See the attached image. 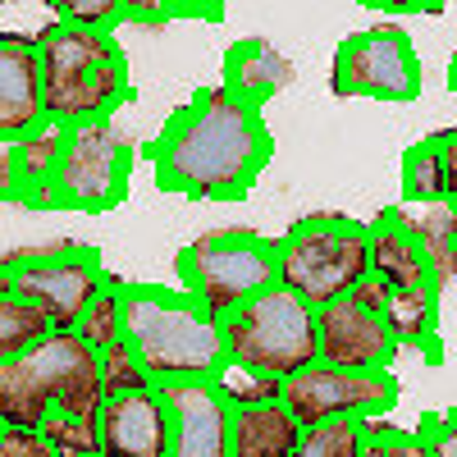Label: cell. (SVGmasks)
Wrapping results in <instances>:
<instances>
[{"label":"cell","instance_id":"obj_1","mask_svg":"<svg viewBox=\"0 0 457 457\" xmlns=\"http://www.w3.org/2000/svg\"><path fill=\"white\" fill-rule=\"evenodd\" d=\"M146 156L165 193L193 202H243L270 165L275 137L256 105L215 83L170 114Z\"/></svg>","mask_w":457,"mask_h":457},{"label":"cell","instance_id":"obj_2","mask_svg":"<svg viewBox=\"0 0 457 457\" xmlns=\"http://www.w3.org/2000/svg\"><path fill=\"white\" fill-rule=\"evenodd\" d=\"M124 338L161 389L165 385H215L228 370L224 325L183 288L129 284Z\"/></svg>","mask_w":457,"mask_h":457},{"label":"cell","instance_id":"obj_3","mask_svg":"<svg viewBox=\"0 0 457 457\" xmlns=\"http://www.w3.org/2000/svg\"><path fill=\"white\" fill-rule=\"evenodd\" d=\"M105 407L101 357L79 334H51L14 361H0V421L5 430H42L51 411L96 421Z\"/></svg>","mask_w":457,"mask_h":457},{"label":"cell","instance_id":"obj_4","mask_svg":"<svg viewBox=\"0 0 457 457\" xmlns=\"http://www.w3.org/2000/svg\"><path fill=\"white\" fill-rule=\"evenodd\" d=\"M37 64H42V105L51 124L79 129L110 120L133 96L129 55L114 32L55 23L37 37Z\"/></svg>","mask_w":457,"mask_h":457},{"label":"cell","instance_id":"obj_5","mask_svg":"<svg viewBox=\"0 0 457 457\" xmlns=\"http://www.w3.org/2000/svg\"><path fill=\"white\" fill-rule=\"evenodd\" d=\"M275 270L279 288L302 297L312 312L353 297V288L370 275V224L348 215L297 220L284 238H275Z\"/></svg>","mask_w":457,"mask_h":457},{"label":"cell","instance_id":"obj_6","mask_svg":"<svg viewBox=\"0 0 457 457\" xmlns=\"http://www.w3.org/2000/svg\"><path fill=\"white\" fill-rule=\"evenodd\" d=\"M224 325V357L228 370L256 375V379H293L307 366L320 361V338H316V312L288 288H265L238 307Z\"/></svg>","mask_w":457,"mask_h":457},{"label":"cell","instance_id":"obj_7","mask_svg":"<svg viewBox=\"0 0 457 457\" xmlns=\"http://www.w3.org/2000/svg\"><path fill=\"white\" fill-rule=\"evenodd\" d=\"M174 270L183 293L202 302L215 320H228L252 297L279 284L275 238H261L252 228H215V234L193 238L179 252Z\"/></svg>","mask_w":457,"mask_h":457},{"label":"cell","instance_id":"obj_8","mask_svg":"<svg viewBox=\"0 0 457 457\" xmlns=\"http://www.w3.org/2000/svg\"><path fill=\"white\" fill-rule=\"evenodd\" d=\"M105 265L96 247L83 243H55V247H32L0 261V297H23L42 307L55 320V334H73L87 302L105 288Z\"/></svg>","mask_w":457,"mask_h":457},{"label":"cell","instance_id":"obj_9","mask_svg":"<svg viewBox=\"0 0 457 457\" xmlns=\"http://www.w3.org/2000/svg\"><path fill=\"white\" fill-rule=\"evenodd\" d=\"M129 174H133V146L120 137L110 120L69 129L64 156L51 183V206L64 211H114L129 197Z\"/></svg>","mask_w":457,"mask_h":457},{"label":"cell","instance_id":"obj_10","mask_svg":"<svg viewBox=\"0 0 457 457\" xmlns=\"http://www.w3.org/2000/svg\"><path fill=\"white\" fill-rule=\"evenodd\" d=\"M279 403L297 416L302 430L325 421H379L398 403L394 370H338V366H307L302 375L284 379Z\"/></svg>","mask_w":457,"mask_h":457},{"label":"cell","instance_id":"obj_11","mask_svg":"<svg viewBox=\"0 0 457 457\" xmlns=\"http://www.w3.org/2000/svg\"><path fill=\"white\" fill-rule=\"evenodd\" d=\"M329 87L338 96L416 101L421 96V55L403 28H366L334 51Z\"/></svg>","mask_w":457,"mask_h":457},{"label":"cell","instance_id":"obj_12","mask_svg":"<svg viewBox=\"0 0 457 457\" xmlns=\"http://www.w3.org/2000/svg\"><path fill=\"white\" fill-rule=\"evenodd\" d=\"M316 338H320V361L338 370H389L398 357V338L389 320L357 307L353 297L316 312Z\"/></svg>","mask_w":457,"mask_h":457},{"label":"cell","instance_id":"obj_13","mask_svg":"<svg viewBox=\"0 0 457 457\" xmlns=\"http://www.w3.org/2000/svg\"><path fill=\"white\" fill-rule=\"evenodd\" d=\"M96 439L101 457H170L174 421L165 394L151 389V394L110 398L96 416Z\"/></svg>","mask_w":457,"mask_h":457},{"label":"cell","instance_id":"obj_14","mask_svg":"<svg viewBox=\"0 0 457 457\" xmlns=\"http://www.w3.org/2000/svg\"><path fill=\"white\" fill-rule=\"evenodd\" d=\"M161 394L174 421L170 457H234V439H228L234 407L220 385H165Z\"/></svg>","mask_w":457,"mask_h":457},{"label":"cell","instance_id":"obj_15","mask_svg":"<svg viewBox=\"0 0 457 457\" xmlns=\"http://www.w3.org/2000/svg\"><path fill=\"white\" fill-rule=\"evenodd\" d=\"M37 129H46L37 42L0 28V146H14Z\"/></svg>","mask_w":457,"mask_h":457},{"label":"cell","instance_id":"obj_16","mask_svg":"<svg viewBox=\"0 0 457 457\" xmlns=\"http://www.w3.org/2000/svg\"><path fill=\"white\" fill-rule=\"evenodd\" d=\"M64 142H69V129L46 120V129H37L32 137L5 146L0 193L14 202H28V206H51V183H55V170L64 156Z\"/></svg>","mask_w":457,"mask_h":457},{"label":"cell","instance_id":"obj_17","mask_svg":"<svg viewBox=\"0 0 457 457\" xmlns=\"http://www.w3.org/2000/svg\"><path fill=\"white\" fill-rule=\"evenodd\" d=\"M370 275H379V279L389 284V297L439 293L421 243H416L407 228L394 220V211H385V215L370 224Z\"/></svg>","mask_w":457,"mask_h":457},{"label":"cell","instance_id":"obj_18","mask_svg":"<svg viewBox=\"0 0 457 457\" xmlns=\"http://www.w3.org/2000/svg\"><path fill=\"white\" fill-rule=\"evenodd\" d=\"M228 439H234V457H293L302 444V426L284 403H252L234 407Z\"/></svg>","mask_w":457,"mask_h":457},{"label":"cell","instance_id":"obj_19","mask_svg":"<svg viewBox=\"0 0 457 457\" xmlns=\"http://www.w3.org/2000/svg\"><path fill=\"white\" fill-rule=\"evenodd\" d=\"M288 79H293V64L275 46L256 42V37L252 42H238L234 51L224 55V87L234 92L238 101L256 105V110H261V101H270Z\"/></svg>","mask_w":457,"mask_h":457},{"label":"cell","instance_id":"obj_20","mask_svg":"<svg viewBox=\"0 0 457 457\" xmlns=\"http://www.w3.org/2000/svg\"><path fill=\"white\" fill-rule=\"evenodd\" d=\"M403 202H407V206H448V197H444L439 133L411 142V146L403 151Z\"/></svg>","mask_w":457,"mask_h":457},{"label":"cell","instance_id":"obj_21","mask_svg":"<svg viewBox=\"0 0 457 457\" xmlns=\"http://www.w3.org/2000/svg\"><path fill=\"white\" fill-rule=\"evenodd\" d=\"M124 293H129V284L110 275L105 288L87 302V312L79 316V325H73V334H79L92 353H105V348H114V343L124 338Z\"/></svg>","mask_w":457,"mask_h":457},{"label":"cell","instance_id":"obj_22","mask_svg":"<svg viewBox=\"0 0 457 457\" xmlns=\"http://www.w3.org/2000/svg\"><path fill=\"white\" fill-rule=\"evenodd\" d=\"M55 334V320L23 297H0V361H14L42 338Z\"/></svg>","mask_w":457,"mask_h":457},{"label":"cell","instance_id":"obj_23","mask_svg":"<svg viewBox=\"0 0 457 457\" xmlns=\"http://www.w3.org/2000/svg\"><path fill=\"white\" fill-rule=\"evenodd\" d=\"M96 357H101V394H105V403L110 398H129V394L161 389L156 379H151V370L142 366V357L129 348V338H120L114 348H105Z\"/></svg>","mask_w":457,"mask_h":457},{"label":"cell","instance_id":"obj_24","mask_svg":"<svg viewBox=\"0 0 457 457\" xmlns=\"http://www.w3.org/2000/svg\"><path fill=\"white\" fill-rule=\"evenodd\" d=\"M366 439H370V421H325L302 430L293 457H361Z\"/></svg>","mask_w":457,"mask_h":457},{"label":"cell","instance_id":"obj_25","mask_svg":"<svg viewBox=\"0 0 457 457\" xmlns=\"http://www.w3.org/2000/svg\"><path fill=\"white\" fill-rule=\"evenodd\" d=\"M37 435H42V439L51 444V453H55V457H101L96 421H73V416L51 411Z\"/></svg>","mask_w":457,"mask_h":457},{"label":"cell","instance_id":"obj_26","mask_svg":"<svg viewBox=\"0 0 457 457\" xmlns=\"http://www.w3.org/2000/svg\"><path fill=\"white\" fill-rule=\"evenodd\" d=\"M361 457H435V453H430V439L421 426L407 430V426L370 421V439H366Z\"/></svg>","mask_w":457,"mask_h":457},{"label":"cell","instance_id":"obj_27","mask_svg":"<svg viewBox=\"0 0 457 457\" xmlns=\"http://www.w3.org/2000/svg\"><path fill=\"white\" fill-rule=\"evenodd\" d=\"M55 23L64 28H87V32H114L124 23V0H83V5H55Z\"/></svg>","mask_w":457,"mask_h":457},{"label":"cell","instance_id":"obj_28","mask_svg":"<svg viewBox=\"0 0 457 457\" xmlns=\"http://www.w3.org/2000/svg\"><path fill=\"white\" fill-rule=\"evenodd\" d=\"M421 430H426V439H430V453H435V457H457V407L426 416Z\"/></svg>","mask_w":457,"mask_h":457},{"label":"cell","instance_id":"obj_29","mask_svg":"<svg viewBox=\"0 0 457 457\" xmlns=\"http://www.w3.org/2000/svg\"><path fill=\"white\" fill-rule=\"evenodd\" d=\"M0 457H55L51 444L42 435L32 430H5V439H0Z\"/></svg>","mask_w":457,"mask_h":457},{"label":"cell","instance_id":"obj_30","mask_svg":"<svg viewBox=\"0 0 457 457\" xmlns=\"http://www.w3.org/2000/svg\"><path fill=\"white\" fill-rule=\"evenodd\" d=\"M353 302H357V307H366V312H375V316H385L389 312V284L379 279V275H366L353 288Z\"/></svg>","mask_w":457,"mask_h":457},{"label":"cell","instance_id":"obj_31","mask_svg":"<svg viewBox=\"0 0 457 457\" xmlns=\"http://www.w3.org/2000/svg\"><path fill=\"white\" fill-rule=\"evenodd\" d=\"M439 161H444V197L453 206L457 202V129L439 133Z\"/></svg>","mask_w":457,"mask_h":457},{"label":"cell","instance_id":"obj_32","mask_svg":"<svg viewBox=\"0 0 457 457\" xmlns=\"http://www.w3.org/2000/svg\"><path fill=\"white\" fill-rule=\"evenodd\" d=\"M448 87H453V96H457V55L448 60Z\"/></svg>","mask_w":457,"mask_h":457},{"label":"cell","instance_id":"obj_33","mask_svg":"<svg viewBox=\"0 0 457 457\" xmlns=\"http://www.w3.org/2000/svg\"><path fill=\"white\" fill-rule=\"evenodd\" d=\"M0 439H5V421H0Z\"/></svg>","mask_w":457,"mask_h":457},{"label":"cell","instance_id":"obj_34","mask_svg":"<svg viewBox=\"0 0 457 457\" xmlns=\"http://www.w3.org/2000/svg\"><path fill=\"white\" fill-rule=\"evenodd\" d=\"M453 243H457V224H453Z\"/></svg>","mask_w":457,"mask_h":457},{"label":"cell","instance_id":"obj_35","mask_svg":"<svg viewBox=\"0 0 457 457\" xmlns=\"http://www.w3.org/2000/svg\"><path fill=\"white\" fill-rule=\"evenodd\" d=\"M453 206H457V202H453Z\"/></svg>","mask_w":457,"mask_h":457}]
</instances>
